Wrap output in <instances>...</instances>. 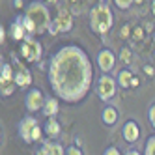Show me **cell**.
Here are the masks:
<instances>
[{"instance_id":"obj_1","label":"cell","mask_w":155,"mask_h":155,"mask_svg":"<svg viewBox=\"0 0 155 155\" xmlns=\"http://www.w3.org/2000/svg\"><path fill=\"white\" fill-rule=\"evenodd\" d=\"M47 81L52 94L64 103H81L94 81V65L88 52L79 45H64L49 62Z\"/></svg>"},{"instance_id":"obj_2","label":"cell","mask_w":155,"mask_h":155,"mask_svg":"<svg viewBox=\"0 0 155 155\" xmlns=\"http://www.w3.org/2000/svg\"><path fill=\"white\" fill-rule=\"evenodd\" d=\"M23 23H25V26L28 30V34H36V36L45 34L52 25V19H51L47 4L41 2V0H32L25 9Z\"/></svg>"},{"instance_id":"obj_3","label":"cell","mask_w":155,"mask_h":155,"mask_svg":"<svg viewBox=\"0 0 155 155\" xmlns=\"http://www.w3.org/2000/svg\"><path fill=\"white\" fill-rule=\"evenodd\" d=\"M114 26V13L107 0H99V2L90 9V28L94 34L105 36L108 34Z\"/></svg>"},{"instance_id":"obj_4","label":"cell","mask_w":155,"mask_h":155,"mask_svg":"<svg viewBox=\"0 0 155 155\" xmlns=\"http://www.w3.org/2000/svg\"><path fill=\"white\" fill-rule=\"evenodd\" d=\"M17 129H19V137L23 138L26 144L39 142L43 138V135H45V131H43V127L39 125V121L32 114H28V116H25L23 120H21Z\"/></svg>"},{"instance_id":"obj_5","label":"cell","mask_w":155,"mask_h":155,"mask_svg":"<svg viewBox=\"0 0 155 155\" xmlns=\"http://www.w3.org/2000/svg\"><path fill=\"white\" fill-rule=\"evenodd\" d=\"M116 92H118V81L114 79L112 75L103 73L97 79V84H95V94H97V97L101 99V101L108 103L110 99H114Z\"/></svg>"},{"instance_id":"obj_6","label":"cell","mask_w":155,"mask_h":155,"mask_svg":"<svg viewBox=\"0 0 155 155\" xmlns=\"http://www.w3.org/2000/svg\"><path fill=\"white\" fill-rule=\"evenodd\" d=\"M21 56H23V60L30 62V64H36L41 60L43 56V47L41 43L34 38H26L23 41V45H21Z\"/></svg>"},{"instance_id":"obj_7","label":"cell","mask_w":155,"mask_h":155,"mask_svg":"<svg viewBox=\"0 0 155 155\" xmlns=\"http://www.w3.org/2000/svg\"><path fill=\"white\" fill-rule=\"evenodd\" d=\"M73 28V13L69 12L68 8H62L60 12H58V15L52 19V25H51V28H49V32L51 34H58V32H69Z\"/></svg>"},{"instance_id":"obj_8","label":"cell","mask_w":155,"mask_h":155,"mask_svg":"<svg viewBox=\"0 0 155 155\" xmlns=\"http://www.w3.org/2000/svg\"><path fill=\"white\" fill-rule=\"evenodd\" d=\"M45 101H47V97L43 95V92L39 90V88H30L26 97H25V107L28 110V114H36V112H39V110H43Z\"/></svg>"},{"instance_id":"obj_9","label":"cell","mask_w":155,"mask_h":155,"mask_svg":"<svg viewBox=\"0 0 155 155\" xmlns=\"http://www.w3.org/2000/svg\"><path fill=\"white\" fill-rule=\"evenodd\" d=\"M116 62H118V58H116V54L110 49H101L99 51V54H97V68L103 73L112 71L116 68Z\"/></svg>"},{"instance_id":"obj_10","label":"cell","mask_w":155,"mask_h":155,"mask_svg":"<svg viewBox=\"0 0 155 155\" xmlns=\"http://www.w3.org/2000/svg\"><path fill=\"white\" fill-rule=\"evenodd\" d=\"M121 137L127 144H135L140 138V125L135 120H127L124 124V129H121Z\"/></svg>"},{"instance_id":"obj_11","label":"cell","mask_w":155,"mask_h":155,"mask_svg":"<svg viewBox=\"0 0 155 155\" xmlns=\"http://www.w3.org/2000/svg\"><path fill=\"white\" fill-rule=\"evenodd\" d=\"M13 81H15L17 88H23V90H25V88H30L32 86V73H30V69H26L25 65L19 64V68L15 69Z\"/></svg>"},{"instance_id":"obj_12","label":"cell","mask_w":155,"mask_h":155,"mask_svg":"<svg viewBox=\"0 0 155 155\" xmlns=\"http://www.w3.org/2000/svg\"><path fill=\"white\" fill-rule=\"evenodd\" d=\"M26 34H28V30H26V26H25V23H23V17H21V19H15L13 23H12V26H9V36H12V39L23 43V41L28 38Z\"/></svg>"},{"instance_id":"obj_13","label":"cell","mask_w":155,"mask_h":155,"mask_svg":"<svg viewBox=\"0 0 155 155\" xmlns=\"http://www.w3.org/2000/svg\"><path fill=\"white\" fill-rule=\"evenodd\" d=\"M118 120H120V114H118V108L112 107V105H107L103 108V112H101V121L107 125V127H114L118 124Z\"/></svg>"},{"instance_id":"obj_14","label":"cell","mask_w":155,"mask_h":155,"mask_svg":"<svg viewBox=\"0 0 155 155\" xmlns=\"http://www.w3.org/2000/svg\"><path fill=\"white\" fill-rule=\"evenodd\" d=\"M43 131H45V135L49 138H58L60 133H62V125L56 118H47L45 125H43Z\"/></svg>"},{"instance_id":"obj_15","label":"cell","mask_w":155,"mask_h":155,"mask_svg":"<svg viewBox=\"0 0 155 155\" xmlns=\"http://www.w3.org/2000/svg\"><path fill=\"white\" fill-rule=\"evenodd\" d=\"M58 110H60V99H58L56 95H52V97H47V101H45V107H43V110H41V112L45 114L47 118H56Z\"/></svg>"},{"instance_id":"obj_16","label":"cell","mask_w":155,"mask_h":155,"mask_svg":"<svg viewBox=\"0 0 155 155\" xmlns=\"http://www.w3.org/2000/svg\"><path fill=\"white\" fill-rule=\"evenodd\" d=\"M43 153L45 155H65V150L68 148H64L60 142L56 140H45L43 142V146H41Z\"/></svg>"},{"instance_id":"obj_17","label":"cell","mask_w":155,"mask_h":155,"mask_svg":"<svg viewBox=\"0 0 155 155\" xmlns=\"http://www.w3.org/2000/svg\"><path fill=\"white\" fill-rule=\"evenodd\" d=\"M133 79H135V75H133L129 69H120L118 75H116V81H118V86L127 90V88H133Z\"/></svg>"},{"instance_id":"obj_18","label":"cell","mask_w":155,"mask_h":155,"mask_svg":"<svg viewBox=\"0 0 155 155\" xmlns=\"http://www.w3.org/2000/svg\"><path fill=\"white\" fill-rule=\"evenodd\" d=\"M13 77H15V71L12 68V64H9V62H2V64H0V84L13 82Z\"/></svg>"},{"instance_id":"obj_19","label":"cell","mask_w":155,"mask_h":155,"mask_svg":"<svg viewBox=\"0 0 155 155\" xmlns=\"http://www.w3.org/2000/svg\"><path fill=\"white\" fill-rule=\"evenodd\" d=\"M0 88H2V97H9L13 92H15V88H17V84H15V81L13 82H6V84H0Z\"/></svg>"},{"instance_id":"obj_20","label":"cell","mask_w":155,"mask_h":155,"mask_svg":"<svg viewBox=\"0 0 155 155\" xmlns=\"http://www.w3.org/2000/svg\"><path fill=\"white\" fill-rule=\"evenodd\" d=\"M142 155H155V135H151L146 140V146H144V153Z\"/></svg>"},{"instance_id":"obj_21","label":"cell","mask_w":155,"mask_h":155,"mask_svg":"<svg viewBox=\"0 0 155 155\" xmlns=\"http://www.w3.org/2000/svg\"><path fill=\"white\" fill-rule=\"evenodd\" d=\"M114 2V6L118 8V9H121V12H125V9H129L133 4L137 2V0H112Z\"/></svg>"},{"instance_id":"obj_22","label":"cell","mask_w":155,"mask_h":155,"mask_svg":"<svg viewBox=\"0 0 155 155\" xmlns=\"http://www.w3.org/2000/svg\"><path fill=\"white\" fill-rule=\"evenodd\" d=\"M148 120H150L151 127L155 129V103H151V105H150V108H148Z\"/></svg>"},{"instance_id":"obj_23","label":"cell","mask_w":155,"mask_h":155,"mask_svg":"<svg viewBox=\"0 0 155 155\" xmlns=\"http://www.w3.org/2000/svg\"><path fill=\"white\" fill-rule=\"evenodd\" d=\"M120 58H121V62L129 64V62H131V51H129L127 47H124V49H121V52H120Z\"/></svg>"},{"instance_id":"obj_24","label":"cell","mask_w":155,"mask_h":155,"mask_svg":"<svg viewBox=\"0 0 155 155\" xmlns=\"http://www.w3.org/2000/svg\"><path fill=\"white\" fill-rule=\"evenodd\" d=\"M65 155H82V150L77 148V146H69L68 150H65Z\"/></svg>"},{"instance_id":"obj_25","label":"cell","mask_w":155,"mask_h":155,"mask_svg":"<svg viewBox=\"0 0 155 155\" xmlns=\"http://www.w3.org/2000/svg\"><path fill=\"white\" fill-rule=\"evenodd\" d=\"M103 155H121V151H120L116 146H110V148H107V150L103 151Z\"/></svg>"},{"instance_id":"obj_26","label":"cell","mask_w":155,"mask_h":155,"mask_svg":"<svg viewBox=\"0 0 155 155\" xmlns=\"http://www.w3.org/2000/svg\"><path fill=\"white\" fill-rule=\"evenodd\" d=\"M4 39H6V30H4V26H0V43L4 45Z\"/></svg>"},{"instance_id":"obj_27","label":"cell","mask_w":155,"mask_h":155,"mask_svg":"<svg viewBox=\"0 0 155 155\" xmlns=\"http://www.w3.org/2000/svg\"><path fill=\"white\" fill-rule=\"evenodd\" d=\"M144 71H146V73H148V75H150V77H151V75H153V73H155V69H153V68H151V65H144Z\"/></svg>"},{"instance_id":"obj_28","label":"cell","mask_w":155,"mask_h":155,"mask_svg":"<svg viewBox=\"0 0 155 155\" xmlns=\"http://www.w3.org/2000/svg\"><path fill=\"white\" fill-rule=\"evenodd\" d=\"M124 155H142L140 151H137V150H129V151H125Z\"/></svg>"},{"instance_id":"obj_29","label":"cell","mask_w":155,"mask_h":155,"mask_svg":"<svg viewBox=\"0 0 155 155\" xmlns=\"http://www.w3.org/2000/svg\"><path fill=\"white\" fill-rule=\"evenodd\" d=\"M13 8H23V0H13Z\"/></svg>"},{"instance_id":"obj_30","label":"cell","mask_w":155,"mask_h":155,"mask_svg":"<svg viewBox=\"0 0 155 155\" xmlns=\"http://www.w3.org/2000/svg\"><path fill=\"white\" fill-rule=\"evenodd\" d=\"M43 2H45V4H56L58 0H43Z\"/></svg>"},{"instance_id":"obj_31","label":"cell","mask_w":155,"mask_h":155,"mask_svg":"<svg viewBox=\"0 0 155 155\" xmlns=\"http://www.w3.org/2000/svg\"><path fill=\"white\" fill-rule=\"evenodd\" d=\"M36 155H45V153H43V150H38V151H36Z\"/></svg>"}]
</instances>
